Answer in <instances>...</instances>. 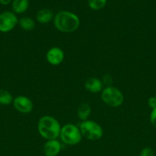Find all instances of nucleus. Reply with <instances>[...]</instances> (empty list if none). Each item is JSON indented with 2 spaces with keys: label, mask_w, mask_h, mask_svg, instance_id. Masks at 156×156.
<instances>
[{
  "label": "nucleus",
  "mask_w": 156,
  "mask_h": 156,
  "mask_svg": "<svg viewBox=\"0 0 156 156\" xmlns=\"http://www.w3.org/2000/svg\"><path fill=\"white\" fill-rule=\"evenodd\" d=\"M46 59L50 65H60L64 59V51L60 47H51L46 53Z\"/></svg>",
  "instance_id": "8"
},
{
  "label": "nucleus",
  "mask_w": 156,
  "mask_h": 156,
  "mask_svg": "<svg viewBox=\"0 0 156 156\" xmlns=\"http://www.w3.org/2000/svg\"><path fill=\"white\" fill-rule=\"evenodd\" d=\"M154 97H155V98H156V94H155V96H154Z\"/></svg>",
  "instance_id": "22"
},
{
  "label": "nucleus",
  "mask_w": 156,
  "mask_h": 156,
  "mask_svg": "<svg viewBox=\"0 0 156 156\" xmlns=\"http://www.w3.org/2000/svg\"><path fill=\"white\" fill-rule=\"evenodd\" d=\"M12 2V0H0V3L3 5H9Z\"/></svg>",
  "instance_id": "21"
},
{
  "label": "nucleus",
  "mask_w": 156,
  "mask_h": 156,
  "mask_svg": "<svg viewBox=\"0 0 156 156\" xmlns=\"http://www.w3.org/2000/svg\"><path fill=\"white\" fill-rule=\"evenodd\" d=\"M107 0H87L88 6L94 11L100 10L103 9L106 5Z\"/></svg>",
  "instance_id": "16"
},
{
  "label": "nucleus",
  "mask_w": 156,
  "mask_h": 156,
  "mask_svg": "<svg viewBox=\"0 0 156 156\" xmlns=\"http://www.w3.org/2000/svg\"><path fill=\"white\" fill-rule=\"evenodd\" d=\"M18 22L14 12H4L0 14V32L8 33L14 29Z\"/></svg>",
  "instance_id": "6"
},
{
  "label": "nucleus",
  "mask_w": 156,
  "mask_h": 156,
  "mask_svg": "<svg viewBox=\"0 0 156 156\" xmlns=\"http://www.w3.org/2000/svg\"><path fill=\"white\" fill-rule=\"evenodd\" d=\"M13 97L9 91L0 89V105H9L13 102Z\"/></svg>",
  "instance_id": "15"
},
{
  "label": "nucleus",
  "mask_w": 156,
  "mask_h": 156,
  "mask_svg": "<svg viewBox=\"0 0 156 156\" xmlns=\"http://www.w3.org/2000/svg\"><path fill=\"white\" fill-rule=\"evenodd\" d=\"M150 122L154 127H156V108L151 110L150 114Z\"/></svg>",
  "instance_id": "19"
},
{
  "label": "nucleus",
  "mask_w": 156,
  "mask_h": 156,
  "mask_svg": "<svg viewBox=\"0 0 156 156\" xmlns=\"http://www.w3.org/2000/svg\"><path fill=\"white\" fill-rule=\"evenodd\" d=\"M61 141L69 146H75L80 143L82 135L80 128L72 123H67L61 126L60 133Z\"/></svg>",
  "instance_id": "5"
},
{
  "label": "nucleus",
  "mask_w": 156,
  "mask_h": 156,
  "mask_svg": "<svg viewBox=\"0 0 156 156\" xmlns=\"http://www.w3.org/2000/svg\"><path fill=\"white\" fill-rule=\"evenodd\" d=\"M13 106L15 109L21 114H28L33 110L34 105L32 100L26 96L19 95L13 100Z\"/></svg>",
  "instance_id": "7"
},
{
  "label": "nucleus",
  "mask_w": 156,
  "mask_h": 156,
  "mask_svg": "<svg viewBox=\"0 0 156 156\" xmlns=\"http://www.w3.org/2000/svg\"><path fill=\"white\" fill-rule=\"evenodd\" d=\"M54 24L59 31L63 33H72L77 30L80 24V21L79 17L73 12L60 11L54 15Z\"/></svg>",
  "instance_id": "1"
},
{
  "label": "nucleus",
  "mask_w": 156,
  "mask_h": 156,
  "mask_svg": "<svg viewBox=\"0 0 156 156\" xmlns=\"http://www.w3.org/2000/svg\"><path fill=\"white\" fill-rule=\"evenodd\" d=\"M61 129V126L58 120L51 116H43L38 120V133L45 140H57L60 136Z\"/></svg>",
  "instance_id": "2"
},
{
  "label": "nucleus",
  "mask_w": 156,
  "mask_h": 156,
  "mask_svg": "<svg viewBox=\"0 0 156 156\" xmlns=\"http://www.w3.org/2000/svg\"><path fill=\"white\" fill-rule=\"evenodd\" d=\"M20 27L25 31H32L35 28V22L32 18L23 17L18 21Z\"/></svg>",
  "instance_id": "14"
},
{
  "label": "nucleus",
  "mask_w": 156,
  "mask_h": 156,
  "mask_svg": "<svg viewBox=\"0 0 156 156\" xmlns=\"http://www.w3.org/2000/svg\"><path fill=\"white\" fill-rule=\"evenodd\" d=\"M90 114H91V107L88 103L84 102L79 105L77 108V116L81 120L85 121L88 120Z\"/></svg>",
  "instance_id": "13"
},
{
  "label": "nucleus",
  "mask_w": 156,
  "mask_h": 156,
  "mask_svg": "<svg viewBox=\"0 0 156 156\" xmlns=\"http://www.w3.org/2000/svg\"><path fill=\"white\" fill-rule=\"evenodd\" d=\"M81 135L88 140L96 141L100 140L103 136L102 126L93 120H85L80 125Z\"/></svg>",
  "instance_id": "3"
},
{
  "label": "nucleus",
  "mask_w": 156,
  "mask_h": 156,
  "mask_svg": "<svg viewBox=\"0 0 156 156\" xmlns=\"http://www.w3.org/2000/svg\"><path fill=\"white\" fill-rule=\"evenodd\" d=\"M61 150V144L58 140H47L43 146V152L45 156H57Z\"/></svg>",
  "instance_id": "9"
},
{
  "label": "nucleus",
  "mask_w": 156,
  "mask_h": 156,
  "mask_svg": "<svg viewBox=\"0 0 156 156\" xmlns=\"http://www.w3.org/2000/svg\"><path fill=\"white\" fill-rule=\"evenodd\" d=\"M139 156H154V152L151 148L145 147L141 151Z\"/></svg>",
  "instance_id": "17"
},
{
  "label": "nucleus",
  "mask_w": 156,
  "mask_h": 156,
  "mask_svg": "<svg viewBox=\"0 0 156 156\" xmlns=\"http://www.w3.org/2000/svg\"><path fill=\"white\" fill-rule=\"evenodd\" d=\"M101 99L107 106L118 108L124 101V96L119 88L113 86H107L101 91Z\"/></svg>",
  "instance_id": "4"
},
{
  "label": "nucleus",
  "mask_w": 156,
  "mask_h": 156,
  "mask_svg": "<svg viewBox=\"0 0 156 156\" xmlns=\"http://www.w3.org/2000/svg\"><path fill=\"white\" fill-rule=\"evenodd\" d=\"M102 82L103 85H107V86H111L112 83H113V79H112L111 76H110V75L108 74L103 76Z\"/></svg>",
  "instance_id": "18"
},
{
  "label": "nucleus",
  "mask_w": 156,
  "mask_h": 156,
  "mask_svg": "<svg viewBox=\"0 0 156 156\" xmlns=\"http://www.w3.org/2000/svg\"><path fill=\"white\" fill-rule=\"evenodd\" d=\"M84 87L87 91L96 94V93H99L102 91L103 84L100 79L95 77H91L89 78L86 81L85 83H84Z\"/></svg>",
  "instance_id": "10"
},
{
  "label": "nucleus",
  "mask_w": 156,
  "mask_h": 156,
  "mask_svg": "<svg viewBox=\"0 0 156 156\" xmlns=\"http://www.w3.org/2000/svg\"><path fill=\"white\" fill-rule=\"evenodd\" d=\"M54 15L53 12L49 9H42L38 11L36 14V20L38 23L42 24H47L54 20Z\"/></svg>",
  "instance_id": "11"
},
{
  "label": "nucleus",
  "mask_w": 156,
  "mask_h": 156,
  "mask_svg": "<svg viewBox=\"0 0 156 156\" xmlns=\"http://www.w3.org/2000/svg\"><path fill=\"white\" fill-rule=\"evenodd\" d=\"M148 105L151 109L156 108V98L155 97H151L148 100Z\"/></svg>",
  "instance_id": "20"
},
{
  "label": "nucleus",
  "mask_w": 156,
  "mask_h": 156,
  "mask_svg": "<svg viewBox=\"0 0 156 156\" xmlns=\"http://www.w3.org/2000/svg\"><path fill=\"white\" fill-rule=\"evenodd\" d=\"M12 7L15 14L24 13L29 7V0H13Z\"/></svg>",
  "instance_id": "12"
}]
</instances>
